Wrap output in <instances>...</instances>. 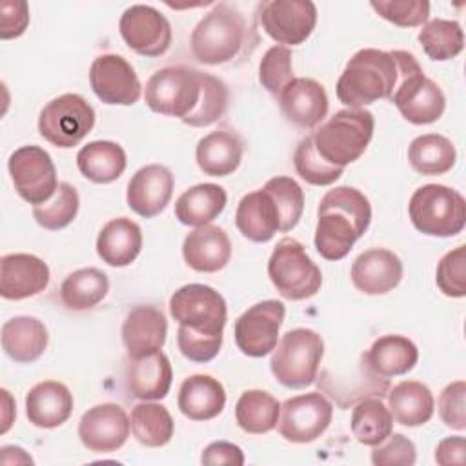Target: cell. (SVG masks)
Returning <instances> with one entry per match:
<instances>
[{"label":"cell","instance_id":"1","mask_svg":"<svg viewBox=\"0 0 466 466\" xmlns=\"http://www.w3.org/2000/svg\"><path fill=\"white\" fill-rule=\"evenodd\" d=\"M304 211L302 187L291 177H273L260 189L244 195L235 211L244 238L262 244L277 231H291Z\"/></svg>","mask_w":466,"mask_h":466},{"label":"cell","instance_id":"2","mask_svg":"<svg viewBox=\"0 0 466 466\" xmlns=\"http://www.w3.org/2000/svg\"><path fill=\"white\" fill-rule=\"evenodd\" d=\"M371 206L364 193L350 186L329 189L317 209L315 249L326 260L344 258L368 231Z\"/></svg>","mask_w":466,"mask_h":466},{"label":"cell","instance_id":"3","mask_svg":"<svg viewBox=\"0 0 466 466\" xmlns=\"http://www.w3.org/2000/svg\"><path fill=\"white\" fill-rule=\"evenodd\" d=\"M408 51H382L366 47L357 51L337 80V98L351 107L360 109L382 98H391L400 82Z\"/></svg>","mask_w":466,"mask_h":466},{"label":"cell","instance_id":"4","mask_svg":"<svg viewBox=\"0 0 466 466\" xmlns=\"http://www.w3.org/2000/svg\"><path fill=\"white\" fill-rule=\"evenodd\" d=\"M249 38L244 15L231 4L220 2L206 13L189 36L193 56L204 66H220L237 58Z\"/></svg>","mask_w":466,"mask_h":466},{"label":"cell","instance_id":"5","mask_svg":"<svg viewBox=\"0 0 466 466\" xmlns=\"http://www.w3.org/2000/svg\"><path fill=\"white\" fill-rule=\"evenodd\" d=\"M375 129V118L371 111L340 109L329 120L320 124L311 133L313 147L317 155L329 166L344 169L348 164L360 158L366 151Z\"/></svg>","mask_w":466,"mask_h":466},{"label":"cell","instance_id":"6","mask_svg":"<svg viewBox=\"0 0 466 466\" xmlns=\"http://www.w3.org/2000/svg\"><path fill=\"white\" fill-rule=\"evenodd\" d=\"M408 213L415 229L430 237H455L466 226L464 197L442 184L417 187L410 198Z\"/></svg>","mask_w":466,"mask_h":466},{"label":"cell","instance_id":"7","mask_svg":"<svg viewBox=\"0 0 466 466\" xmlns=\"http://www.w3.org/2000/svg\"><path fill=\"white\" fill-rule=\"evenodd\" d=\"M271 353L273 377L286 388L300 390L317 379L324 357V340L309 328H295L282 335Z\"/></svg>","mask_w":466,"mask_h":466},{"label":"cell","instance_id":"8","mask_svg":"<svg viewBox=\"0 0 466 466\" xmlns=\"http://www.w3.org/2000/svg\"><path fill=\"white\" fill-rule=\"evenodd\" d=\"M268 277L280 297L288 300L311 299L322 286L320 268L293 237L280 238L273 248L268 260Z\"/></svg>","mask_w":466,"mask_h":466},{"label":"cell","instance_id":"9","mask_svg":"<svg viewBox=\"0 0 466 466\" xmlns=\"http://www.w3.org/2000/svg\"><path fill=\"white\" fill-rule=\"evenodd\" d=\"M202 71L187 66H167L155 71L146 82L144 100L155 113L187 118L202 95Z\"/></svg>","mask_w":466,"mask_h":466},{"label":"cell","instance_id":"10","mask_svg":"<svg viewBox=\"0 0 466 466\" xmlns=\"http://www.w3.org/2000/svg\"><path fill=\"white\" fill-rule=\"evenodd\" d=\"M404 120L415 126L437 122L446 109V96L437 82L422 73L417 58L408 53L399 86L390 98Z\"/></svg>","mask_w":466,"mask_h":466},{"label":"cell","instance_id":"11","mask_svg":"<svg viewBox=\"0 0 466 466\" xmlns=\"http://www.w3.org/2000/svg\"><path fill=\"white\" fill-rule=\"evenodd\" d=\"M169 313L195 333L206 337H224L228 308L224 297L206 284H186L169 299Z\"/></svg>","mask_w":466,"mask_h":466},{"label":"cell","instance_id":"12","mask_svg":"<svg viewBox=\"0 0 466 466\" xmlns=\"http://www.w3.org/2000/svg\"><path fill=\"white\" fill-rule=\"evenodd\" d=\"M95 126L93 106L76 93H66L44 106L38 115V133L53 146H78Z\"/></svg>","mask_w":466,"mask_h":466},{"label":"cell","instance_id":"13","mask_svg":"<svg viewBox=\"0 0 466 466\" xmlns=\"http://www.w3.org/2000/svg\"><path fill=\"white\" fill-rule=\"evenodd\" d=\"M7 169L15 191L33 206L47 202L60 184L51 155L40 146L15 149L7 160Z\"/></svg>","mask_w":466,"mask_h":466},{"label":"cell","instance_id":"14","mask_svg":"<svg viewBox=\"0 0 466 466\" xmlns=\"http://www.w3.org/2000/svg\"><path fill=\"white\" fill-rule=\"evenodd\" d=\"M333 419V404L320 391H309L286 399L280 404L279 433L295 444L317 441Z\"/></svg>","mask_w":466,"mask_h":466},{"label":"cell","instance_id":"15","mask_svg":"<svg viewBox=\"0 0 466 466\" xmlns=\"http://www.w3.org/2000/svg\"><path fill=\"white\" fill-rule=\"evenodd\" d=\"M319 390L335 400L342 410L355 406L366 397H386L390 379L379 375L368 362L366 353H360L350 371L324 370L317 379Z\"/></svg>","mask_w":466,"mask_h":466},{"label":"cell","instance_id":"16","mask_svg":"<svg viewBox=\"0 0 466 466\" xmlns=\"http://www.w3.org/2000/svg\"><path fill=\"white\" fill-rule=\"evenodd\" d=\"M286 308L279 300H262L248 308L233 328L237 348L253 359L271 353L279 342V331L284 322Z\"/></svg>","mask_w":466,"mask_h":466},{"label":"cell","instance_id":"17","mask_svg":"<svg viewBox=\"0 0 466 466\" xmlns=\"http://www.w3.org/2000/svg\"><path fill=\"white\" fill-rule=\"evenodd\" d=\"M260 25L277 44L299 46L317 25V5L309 0H269L260 4Z\"/></svg>","mask_w":466,"mask_h":466},{"label":"cell","instance_id":"18","mask_svg":"<svg viewBox=\"0 0 466 466\" xmlns=\"http://www.w3.org/2000/svg\"><path fill=\"white\" fill-rule=\"evenodd\" d=\"M118 31L129 49L142 56H162L171 46V24L155 7L135 4L127 7L120 20Z\"/></svg>","mask_w":466,"mask_h":466},{"label":"cell","instance_id":"19","mask_svg":"<svg viewBox=\"0 0 466 466\" xmlns=\"http://www.w3.org/2000/svg\"><path fill=\"white\" fill-rule=\"evenodd\" d=\"M89 86L98 100L109 106H133L142 95L133 66L113 53L100 55L91 62Z\"/></svg>","mask_w":466,"mask_h":466},{"label":"cell","instance_id":"20","mask_svg":"<svg viewBox=\"0 0 466 466\" xmlns=\"http://www.w3.org/2000/svg\"><path fill=\"white\" fill-rule=\"evenodd\" d=\"M131 422L124 408L104 402L89 408L78 422L80 442L95 453H111L122 448L129 437Z\"/></svg>","mask_w":466,"mask_h":466},{"label":"cell","instance_id":"21","mask_svg":"<svg viewBox=\"0 0 466 466\" xmlns=\"http://www.w3.org/2000/svg\"><path fill=\"white\" fill-rule=\"evenodd\" d=\"M277 100L282 116L300 129L317 127L326 118L329 107L324 86L306 76L293 78Z\"/></svg>","mask_w":466,"mask_h":466},{"label":"cell","instance_id":"22","mask_svg":"<svg viewBox=\"0 0 466 466\" xmlns=\"http://www.w3.org/2000/svg\"><path fill=\"white\" fill-rule=\"evenodd\" d=\"M175 187L173 173L162 164H147L140 167L127 182L126 202L144 218L160 215L171 200Z\"/></svg>","mask_w":466,"mask_h":466},{"label":"cell","instance_id":"23","mask_svg":"<svg viewBox=\"0 0 466 466\" xmlns=\"http://www.w3.org/2000/svg\"><path fill=\"white\" fill-rule=\"evenodd\" d=\"M49 284L47 264L31 253H9L0 258V295L22 300L42 293Z\"/></svg>","mask_w":466,"mask_h":466},{"label":"cell","instance_id":"24","mask_svg":"<svg viewBox=\"0 0 466 466\" xmlns=\"http://www.w3.org/2000/svg\"><path fill=\"white\" fill-rule=\"evenodd\" d=\"M400 258L386 248H370L351 264V282L364 295H384L402 280Z\"/></svg>","mask_w":466,"mask_h":466},{"label":"cell","instance_id":"25","mask_svg":"<svg viewBox=\"0 0 466 466\" xmlns=\"http://www.w3.org/2000/svg\"><path fill=\"white\" fill-rule=\"evenodd\" d=\"M167 335L166 315L149 304L135 306L124 319L122 342L129 359L160 351Z\"/></svg>","mask_w":466,"mask_h":466},{"label":"cell","instance_id":"26","mask_svg":"<svg viewBox=\"0 0 466 466\" xmlns=\"http://www.w3.org/2000/svg\"><path fill=\"white\" fill-rule=\"evenodd\" d=\"M186 264L200 273H215L228 266L231 258V240L228 233L213 224L189 231L182 242Z\"/></svg>","mask_w":466,"mask_h":466},{"label":"cell","instance_id":"27","mask_svg":"<svg viewBox=\"0 0 466 466\" xmlns=\"http://www.w3.org/2000/svg\"><path fill=\"white\" fill-rule=\"evenodd\" d=\"M173 370L167 355L155 351L131 359L126 368V388L131 397L140 400H160L169 393Z\"/></svg>","mask_w":466,"mask_h":466},{"label":"cell","instance_id":"28","mask_svg":"<svg viewBox=\"0 0 466 466\" xmlns=\"http://www.w3.org/2000/svg\"><path fill=\"white\" fill-rule=\"evenodd\" d=\"M73 413V395L58 380H42L25 395V415L36 428L62 426Z\"/></svg>","mask_w":466,"mask_h":466},{"label":"cell","instance_id":"29","mask_svg":"<svg viewBox=\"0 0 466 466\" xmlns=\"http://www.w3.org/2000/svg\"><path fill=\"white\" fill-rule=\"evenodd\" d=\"M244 142L229 127H220L202 137L195 149L198 167L209 177H228L242 162Z\"/></svg>","mask_w":466,"mask_h":466},{"label":"cell","instance_id":"30","mask_svg":"<svg viewBox=\"0 0 466 466\" xmlns=\"http://www.w3.org/2000/svg\"><path fill=\"white\" fill-rule=\"evenodd\" d=\"M47 342V329L36 317L18 315L2 324V350L15 362L29 364L38 360Z\"/></svg>","mask_w":466,"mask_h":466},{"label":"cell","instance_id":"31","mask_svg":"<svg viewBox=\"0 0 466 466\" xmlns=\"http://www.w3.org/2000/svg\"><path fill=\"white\" fill-rule=\"evenodd\" d=\"M177 404L189 420H211L226 406V390L211 375H191L182 380Z\"/></svg>","mask_w":466,"mask_h":466},{"label":"cell","instance_id":"32","mask_svg":"<svg viewBox=\"0 0 466 466\" xmlns=\"http://www.w3.org/2000/svg\"><path fill=\"white\" fill-rule=\"evenodd\" d=\"M142 249V229L127 217L109 220L96 237V253L111 268L135 262Z\"/></svg>","mask_w":466,"mask_h":466},{"label":"cell","instance_id":"33","mask_svg":"<svg viewBox=\"0 0 466 466\" xmlns=\"http://www.w3.org/2000/svg\"><path fill=\"white\" fill-rule=\"evenodd\" d=\"M388 410L395 422L415 428L426 424L435 411L430 388L419 380H402L388 390Z\"/></svg>","mask_w":466,"mask_h":466},{"label":"cell","instance_id":"34","mask_svg":"<svg viewBox=\"0 0 466 466\" xmlns=\"http://www.w3.org/2000/svg\"><path fill=\"white\" fill-rule=\"evenodd\" d=\"M228 204L222 186L204 182L186 189L175 202V217L184 226L200 228L215 220Z\"/></svg>","mask_w":466,"mask_h":466},{"label":"cell","instance_id":"35","mask_svg":"<svg viewBox=\"0 0 466 466\" xmlns=\"http://www.w3.org/2000/svg\"><path fill=\"white\" fill-rule=\"evenodd\" d=\"M127 158L120 144L111 140H93L76 153L78 171L95 184L115 182L126 169Z\"/></svg>","mask_w":466,"mask_h":466},{"label":"cell","instance_id":"36","mask_svg":"<svg viewBox=\"0 0 466 466\" xmlns=\"http://www.w3.org/2000/svg\"><path fill=\"white\" fill-rule=\"evenodd\" d=\"M366 359L379 375L390 379L411 371L419 360V350L404 335H382L366 351Z\"/></svg>","mask_w":466,"mask_h":466},{"label":"cell","instance_id":"37","mask_svg":"<svg viewBox=\"0 0 466 466\" xmlns=\"http://www.w3.org/2000/svg\"><path fill=\"white\" fill-rule=\"evenodd\" d=\"M410 166L420 175H444L457 160L455 146L450 138L439 133H426L411 140L408 146Z\"/></svg>","mask_w":466,"mask_h":466},{"label":"cell","instance_id":"38","mask_svg":"<svg viewBox=\"0 0 466 466\" xmlns=\"http://www.w3.org/2000/svg\"><path fill=\"white\" fill-rule=\"evenodd\" d=\"M109 291V279L98 268H82L69 273L60 286V300L67 309L95 308Z\"/></svg>","mask_w":466,"mask_h":466},{"label":"cell","instance_id":"39","mask_svg":"<svg viewBox=\"0 0 466 466\" xmlns=\"http://www.w3.org/2000/svg\"><path fill=\"white\" fill-rule=\"evenodd\" d=\"M279 413V400L264 390H248L235 404V420L238 428L251 435H262L277 428Z\"/></svg>","mask_w":466,"mask_h":466},{"label":"cell","instance_id":"40","mask_svg":"<svg viewBox=\"0 0 466 466\" xmlns=\"http://www.w3.org/2000/svg\"><path fill=\"white\" fill-rule=\"evenodd\" d=\"M131 433L147 448L166 446L175 431V422L166 406L144 400L131 410Z\"/></svg>","mask_w":466,"mask_h":466},{"label":"cell","instance_id":"41","mask_svg":"<svg viewBox=\"0 0 466 466\" xmlns=\"http://www.w3.org/2000/svg\"><path fill=\"white\" fill-rule=\"evenodd\" d=\"M393 431V417L379 397L359 400L351 411V433L364 446L380 444Z\"/></svg>","mask_w":466,"mask_h":466},{"label":"cell","instance_id":"42","mask_svg":"<svg viewBox=\"0 0 466 466\" xmlns=\"http://www.w3.org/2000/svg\"><path fill=\"white\" fill-rule=\"evenodd\" d=\"M422 51L437 62L451 60L464 49V33L457 20L433 18L417 35Z\"/></svg>","mask_w":466,"mask_h":466},{"label":"cell","instance_id":"43","mask_svg":"<svg viewBox=\"0 0 466 466\" xmlns=\"http://www.w3.org/2000/svg\"><path fill=\"white\" fill-rule=\"evenodd\" d=\"M78 206H80V198L76 189L67 182H60L55 195L47 202L40 206H33V217L36 224L42 226L44 229L58 231L75 220L78 213Z\"/></svg>","mask_w":466,"mask_h":466},{"label":"cell","instance_id":"44","mask_svg":"<svg viewBox=\"0 0 466 466\" xmlns=\"http://www.w3.org/2000/svg\"><path fill=\"white\" fill-rule=\"evenodd\" d=\"M228 106H229L228 86L220 78H217L209 73H204L202 75V95H200L198 106L182 122L191 127L211 126L226 115Z\"/></svg>","mask_w":466,"mask_h":466},{"label":"cell","instance_id":"45","mask_svg":"<svg viewBox=\"0 0 466 466\" xmlns=\"http://www.w3.org/2000/svg\"><path fill=\"white\" fill-rule=\"evenodd\" d=\"M293 166L297 175L306 180L311 186H329L335 180L340 178L342 171L340 167H333L329 164H326L315 151L313 147V140L311 135L304 137L293 153Z\"/></svg>","mask_w":466,"mask_h":466},{"label":"cell","instance_id":"46","mask_svg":"<svg viewBox=\"0 0 466 466\" xmlns=\"http://www.w3.org/2000/svg\"><path fill=\"white\" fill-rule=\"evenodd\" d=\"M293 78L295 76L291 67L289 47H284V46L269 47L258 64V80L262 87L273 96H279Z\"/></svg>","mask_w":466,"mask_h":466},{"label":"cell","instance_id":"47","mask_svg":"<svg viewBox=\"0 0 466 466\" xmlns=\"http://www.w3.org/2000/svg\"><path fill=\"white\" fill-rule=\"evenodd\" d=\"M435 282L446 297L462 299L466 295V246H457L439 260Z\"/></svg>","mask_w":466,"mask_h":466},{"label":"cell","instance_id":"48","mask_svg":"<svg viewBox=\"0 0 466 466\" xmlns=\"http://www.w3.org/2000/svg\"><path fill=\"white\" fill-rule=\"evenodd\" d=\"M370 5L380 18L399 27L422 25L430 16V2L426 0H379Z\"/></svg>","mask_w":466,"mask_h":466},{"label":"cell","instance_id":"49","mask_svg":"<svg viewBox=\"0 0 466 466\" xmlns=\"http://www.w3.org/2000/svg\"><path fill=\"white\" fill-rule=\"evenodd\" d=\"M417 461L415 444L402 433H390L380 444L371 450L375 466H411Z\"/></svg>","mask_w":466,"mask_h":466},{"label":"cell","instance_id":"50","mask_svg":"<svg viewBox=\"0 0 466 466\" xmlns=\"http://www.w3.org/2000/svg\"><path fill=\"white\" fill-rule=\"evenodd\" d=\"M466 382L453 380L439 395V415L444 426L464 431L466 430Z\"/></svg>","mask_w":466,"mask_h":466},{"label":"cell","instance_id":"51","mask_svg":"<svg viewBox=\"0 0 466 466\" xmlns=\"http://www.w3.org/2000/svg\"><path fill=\"white\" fill-rule=\"evenodd\" d=\"M224 337H206L200 333H195L184 326H178L177 329V344L180 353L191 360V362H209L213 360L222 346Z\"/></svg>","mask_w":466,"mask_h":466},{"label":"cell","instance_id":"52","mask_svg":"<svg viewBox=\"0 0 466 466\" xmlns=\"http://www.w3.org/2000/svg\"><path fill=\"white\" fill-rule=\"evenodd\" d=\"M29 24V5L24 0H4L0 4V38H18Z\"/></svg>","mask_w":466,"mask_h":466},{"label":"cell","instance_id":"53","mask_svg":"<svg viewBox=\"0 0 466 466\" xmlns=\"http://www.w3.org/2000/svg\"><path fill=\"white\" fill-rule=\"evenodd\" d=\"M200 462L206 466H217V464H231V466H242L244 464V451L240 446L228 442V441H215L208 444L200 455Z\"/></svg>","mask_w":466,"mask_h":466},{"label":"cell","instance_id":"54","mask_svg":"<svg viewBox=\"0 0 466 466\" xmlns=\"http://www.w3.org/2000/svg\"><path fill=\"white\" fill-rule=\"evenodd\" d=\"M464 453H466V441L462 435L446 437L435 448V462L441 466L464 464Z\"/></svg>","mask_w":466,"mask_h":466},{"label":"cell","instance_id":"55","mask_svg":"<svg viewBox=\"0 0 466 466\" xmlns=\"http://www.w3.org/2000/svg\"><path fill=\"white\" fill-rule=\"evenodd\" d=\"M9 451H13V446H4V448H2V459H0V461H2L4 464H11V462H13L11 459H7V453H9ZM15 461H16V464H18V462L33 464V459H31V457H29V455H27V453H25L22 448H16V453H15Z\"/></svg>","mask_w":466,"mask_h":466}]
</instances>
